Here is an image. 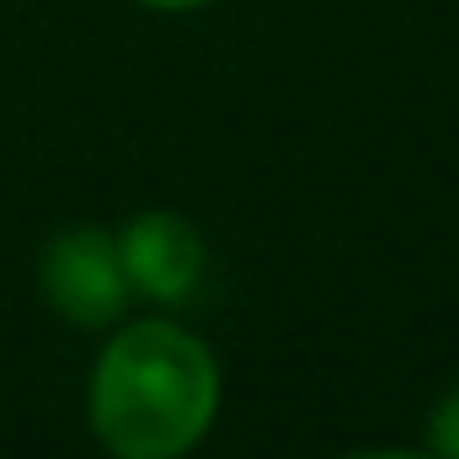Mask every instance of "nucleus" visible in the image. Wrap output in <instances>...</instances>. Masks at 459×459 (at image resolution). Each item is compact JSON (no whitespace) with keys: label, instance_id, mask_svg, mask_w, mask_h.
I'll return each mask as SVG.
<instances>
[{"label":"nucleus","instance_id":"obj_6","mask_svg":"<svg viewBox=\"0 0 459 459\" xmlns=\"http://www.w3.org/2000/svg\"><path fill=\"white\" fill-rule=\"evenodd\" d=\"M144 5H155V11H193V5H209V0H144Z\"/></svg>","mask_w":459,"mask_h":459},{"label":"nucleus","instance_id":"obj_5","mask_svg":"<svg viewBox=\"0 0 459 459\" xmlns=\"http://www.w3.org/2000/svg\"><path fill=\"white\" fill-rule=\"evenodd\" d=\"M342 459H433L428 449H352Z\"/></svg>","mask_w":459,"mask_h":459},{"label":"nucleus","instance_id":"obj_2","mask_svg":"<svg viewBox=\"0 0 459 459\" xmlns=\"http://www.w3.org/2000/svg\"><path fill=\"white\" fill-rule=\"evenodd\" d=\"M38 289L48 299V310L81 332H102L117 326L134 289H128V273H123V251H117V235L102 225H70L59 230L48 246H43V262H38Z\"/></svg>","mask_w":459,"mask_h":459},{"label":"nucleus","instance_id":"obj_4","mask_svg":"<svg viewBox=\"0 0 459 459\" xmlns=\"http://www.w3.org/2000/svg\"><path fill=\"white\" fill-rule=\"evenodd\" d=\"M428 455L459 459V385H449L438 395V406L428 411Z\"/></svg>","mask_w":459,"mask_h":459},{"label":"nucleus","instance_id":"obj_3","mask_svg":"<svg viewBox=\"0 0 459 459\" xmlns=\"http://www.w3.org/2000/svg\"><path fill=\"white\" fill-rule=\"evenodd\" d=\"M117 251H123V273L128 289L150 305H182L198 294L204 273H209V246L204 230L177 209H144L117 230Z\"/></svg>","mask_w":459,"mask_h":459},{"label":"nucleus","instance_id":"obj_1","mask_svg":"<svg viewBox=\"0 0 459 459\" xmlns=\"http://www.w3.org/2000/svg\"><path fill=\"white\" fill-rule=\"evenodd\" d=\"M220 358L177 321L117 326L86 390V417L113 459H182L220 417Z\"/></svg>","mask_w":459,"mask_h":459}]
</instances>
